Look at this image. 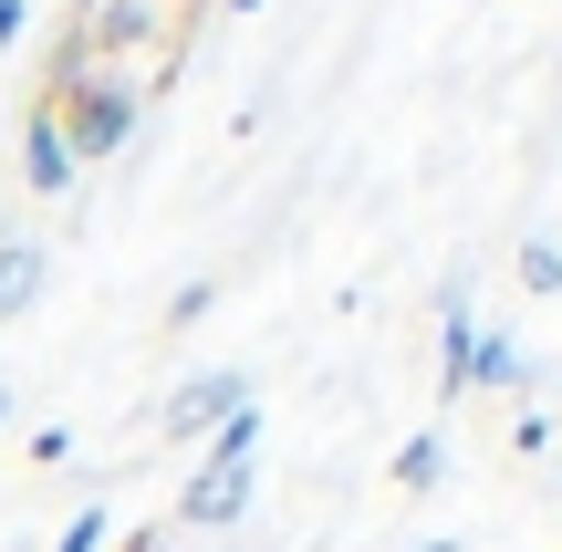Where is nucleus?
<instances>
[{
    "label": "nucleus",
    "instance_id": "obj_1",
    "mask_svg": "<svg viewBox=\"0 0 562 552\" xmlns=\"http://www.w3.org/2000/svg\"><path fill=\"white\" fill-rule=\"evenodd\" d=\"M42 104H53V125H63V146H74V167L125 157V146H136V115H146L136 74H74V83H42Z\"/></svg>",
    "mask_w": 562,
    "mask_h": 552
},
{
    "label": "nucleus",
    "instance_id": "obj_2",
    "mask_svg": "<svg viewBox=\"0 0 562 552\" xmlns=\"http://www.w3.org/2000/svg\"><path fill=\"white\" fill-rule=\"evenodd\" d=\"M250 459H261V407H229L220 428H209V459L178 491V511L199 521V532H229V521L250 511Z\"/></svg>",
    "mask_w": 562,
    "mask_h": 552
},
{
    "label": "nucleus",
    "instance_id": "obj_3",
    "mask_svg": "<svg viewBox=\"0 0 562 552\" xmlns=\"http://www.w3.org/2000/svg\"><path fill=\"white\" fill-rule=\"evenodd\" d=\"M21 188H32V199H74V188H83L74 146H63V125H53V104L21 115Z\"/></svg>",
    "mask_w": 562,
    "mask_h": 552
},
{
    "label": "nucleus",
    "instance_id": "obj_4",
    "mask_svg": "<svg viewBox=\"0 0 562 552\" xmlns=\"http://www.w3.org/2000/svg\"><path fill=\"white\" fill-rule=\"evenodd\" d=\"M229 407H250V375H240V365H209V375H188V386L167 396V438H188V428H220Z\"/></svg>",
    "mask_w": 562,
    "mask_h": 552
},
{
    "label": "nucleus",
    "instance_id": "obj_5",
    "mask_svg": "<svg viewBox=\"0 0 562 552\" xmlns=\"http://www.w3.org/2000/svg\"><path fill=\"white\" fill-rule=\"evenodd\" d=\"M469 345H480V324H469V292L448 282L438 292V396H469Z\"/></svg>",
    "mask_w": 562,
    "mask_h": 552
},
{
    "label": "nucleus",
    "instance_id": "obj_6",
    "mask_svg": "<svg viewBox=\"0 0 562 552\" xmlns=\"http://www.w3.org/2000/svg\"><path fill=\"white\" fill-rule=\"evenodd\" d=\"M469 386L521 396V407H531V354H521V334H480V345H469Z\"/></svg>",
    "mask_w": 562,
    "mask_h": 552
},
{
    "label": "nucleus",
    "instance_id": "obj_7",
    "mask_svg": "<svg viewBox=\"0 0 562 552\" xmlns=\"http://www.w3.org/2000/svg\"><path fill=\"white\" fill-rule=\"evenodd\" d=\"M42 303V240H0V324Z\"/></svg>",
    "mask_w": 562,
    "mask_h": 552
},
{
    "label": "nucleus",
    "instance_id": "obj_8",
    "mask_svg": "<svg viewBox=\"0 0 562 552\" xmlns=\"http://www.w3.org/2000/svg\"><path fill=\"white\" fill-rule=\"evenodd\" d=\"M438 470H448V428H417V438L396 449V491H427Z\"/></svg>",
    "mask_w": 562,
    "mask_h": 552
},
{
    "label": "nucleus",
    "instance_id": "obj_9",
    "mask_svg": "<svg viewBox=\"0 0 562 552\" xmlns=\"http://www.w3.org/2000/svg\"><path fill=\"white\" fill-rule=\"evenodd\" d=\"M552 438H562V428H552V417H542V407H521V417H510V459H542V449H552Z\"/></svg>",
    "mask_w": 562,
    "mask_h": 552
},
{
    "label": "nucleus",
    "instance_id": "obj_10",
    "mask_svg": "<svg viewBox=\"0 0 562 552\" xmlns=\"http://www.w3.org/2000/svg\"><path fill=\"white\" fill-rule=\"evenodd\" d=\"M521 292H562V250H552V240L521 250Z\"/></svg>",
    "mask_w": 562,
    "mask_h": 552
},
{
    "label": "nucleus",
    "instance_id": "obj_11",
    "mask_svg": "<svg viewBox=\"0 0 562 552\" xmlns=\"http://www.w3.org/2000/svg\"><path fill=\"white\" fill-rule=\"evenodd\" d=\"M104 521H115L104 500H94V511H74V521H63V542H53V552H104Z\"/></svg>",
    "mask_w": 562,
    "mask_h": 552
},
{
    "label": "nucleus",
    "instance_id": "obj_12",
    "mask_svg": "<svg viewBox=\"0 0 562 552\" xmlns=\"http://www.w3.org/2000/svg\"><path fill=\"white\" fill-rule=\"evenodd\" d=\"M21 32H32V0H0V53H11Z\"/></svg>",
    "mask_w": 562,
    "mask_h": 552
},
{
    "label": "nucleus",
    "instance_id": "obj_13",
    "mask_svg": "<svg viewBox=\"0 0 562 552\" xmlns=\"http://www.w3.org/2000/svg\"><path fill=\"white\" fill-rule=\"evenodd\" d=\"M406 552H459V542H448V532H438V542H406Z\"/></svg>",
    "mask_w": 562,
    "mask_h": 552
},
{
    "label": "nucleus",
    "instance_id": "obj_14",
    "mask_svg": "<svg viewBox=\"0 0 562 552\" xmlns=\"http://www.w3.org/2000/svg\"><path fill=\"white\" fill-rule=\"evenodd\" d=\"M125 552H157V532H136V542H125Z\"/></svg>",
    "mask_w": 562,
    "mask_h": 552
},
{
    "label": "nucleus",
    "instance_id": "obj_15",
    "mask_svg": "<svg viewBox=\"0 0 562 552\" xmlns=\"http://www.w3.org/2000/svg\"><path fill=\"white\" fill-rule=\"evenodd\" d=\"M220 11H261V0H220Z\"/></svg>",
    "mask_w": 562,
    "mask_h": 552
},
{
    "label": "nucleus",
    "instance_id": "obj_16",
    "mask_svg": "<svg viewBox=\"0 0 562 552\" xmlns=\"http://www.w3.org/2000/svg\"><path fill=\"white\" fill-rule=\"evenodd\" d=\"M83 11H104V0H74V21H83Z\"/></svg>",
    "mask_w": 562,
    "mask_h": 552
},
{
    "label": "nucleus",
    "instance_id": "obj_17",
    "mask_svg": "<svg viewBox=\"0 0 562 552\" xmlns=\"http://www.w3.org/2000/svg\"><path fill=\"white\" fill-rule=\"evenodd\" d=\"M0 417H11V396H0Z\"/></svg>",
    "mask_w": 562,
    "mask_h": 552
}]
</instances>
